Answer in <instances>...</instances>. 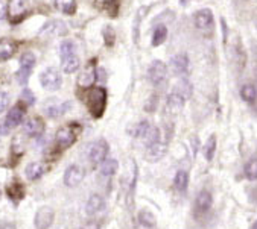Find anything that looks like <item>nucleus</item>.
Masks as SVG:
<instances>
[{
  "label": "nucleus",
  "mask_w": 257,
  "mask_h": 229,
  "mask_svg": "<svg viewBox=\"0 0 257 229\" xmlns=\"http://www.w3.org/2000/svg\"><path fill=\"white\" fill-rule=\"evenodd\" d=\"M85 105L94 119H100L107 108V90L102 87H93L85 96Z\"/></svg>",
  "instance_id": "f257e3e1"
},
{
  "label": "nucleus",
  "mask_w": 257,
  "mask_h": 229,
  "mask_svg": "<svg viewBox=\"0 0 257 229\" xmlns=\"http://www.w3.org/2000/svg\"><path fill=\"white\" fill-rule=\"evenodd\" d=\"M107 155H108V143L104 138H99V140L93 141L87 149V158L93 168H96L97 165L104 162Z\"/></svg>",
  "instance_id": "f03ea898"
},
{
  "label": "nucleus",
  "mask_w": 257,
  "mask_h": 229,
  "mask_svg": "<svg viewBox=\"0 0 257 229\" xmlns=\"http://www.w3.org/2000/svg\"><path fill=\"white\" fill-rule=\"evenodd\" d=\"M40 84L47 91H57L63 85V75L55 67H47L40 73Z\"/></svg>",
  "instance_id": "7ed1b4c3"
},
{
  "label": "nucleus",
  "mask_w": 257,
  "mask_h": 229,
  "mask_svg": "<svg viewBox=\"0 0 257 229\" xmlns=\"http://www.w3.org/2000/svg\"><path fill=\"white\" fill-rule=\"evenodd\" d=\"M29 13V5L26 0H8L7 4V17L10 23H20Z\"/></svg>",
  "instance_id": "20e7f679"
},
{
  "label": "nucleus",
  "mask_w": 257,
  "mask_h": 229,
  "mask_svg": "<svg viewBox=\"0 0 257 229\" xmlns=\"http://www.w3.org/2000/svg\"><path fill=\"white\" fill-rule=\"evenodd\" d=\"M148 79L154 87H163L168 81V67L163 61L156 60L148 69Z\"/></svg>",
  "instance_id": "39448f33"
},
{
  "label": "nucleus",
  "mask_w": 257,
  "mask_h": 229,
  "mask_svg": "<svg viewBox=\"0 0 257 229\" xmlns=\"http://www.w3.org/2000/svg\"><path fill=\"white\" fill-rule=\"evenodd\" d=\"M35 55L31 53V52H26L22 55V58H20V69L17 72V81L20 85H26L28 81H29V76L35 67Z\"/></svg>",
  "instance_id": "423d86ee"
},
{
  "label": "nucleus",
  "mask_w": 257,
  "mask_h": 229,
  "mask_svg": "<svg viewBox=\"0 0 257 229\" xmlns=\"http://www.w3.org/2000/svg\"><path fill=\"white\" fill-rule=\"evenodd\" d=\"M54 220H55V211L50 206H41L38 208L34 217L35 229H49L54 224Z\"/></svg>",
  "instance_id": "0eeeda50"
},
{
  "label": "nucleus",
  "mask_w": 257,
  "mask_h": 229,
  "mask_svg": "<svg viewBox=\"0 0 257 229\" xmlns=\"http://www.w3.org/2000/svg\"><path fill=\"white\" fill-rule=\"evenodd\" d=\"M76 131H75V125H70V126H64V128H60L57 131V135H55V140H57V144L60 149H69L75 144L76 141Z\"/></svg>",
  "instance_id": "6e6552de"
},
{
  "label": "nucleus",
  "mask_w": 257,
  "mask_h": 229,
  "mask_svg": "<svg viewBox=\"0 0 257 229\" xmlns=\"http://www.w3.org/2000/svg\"><path fill=\"white\" fill-rule=\"evenodd\" d=\"M84 176H85L84 168L81 165H78V164H73V165L67 167L66 173H64V185L70 187V188L78 187L82 182Z\"/></svg>",
  "instance_id": "1a4fd4ad"
},
{
  "label": "nucleus",
  "mask_w": 257,
  "mask_h": 229,
  "mask_svg": "<svg viewBox=\"0 0 257 229\" xmlns=\"http://www.w3.org/2000/svg\"><path fill=\"white\" fill-rule=\"evenodd\" d=\"M193 23L199 31H210L215 25L213 13L209 8H204L195 13L193 16Z\"/></svg>",
  "instance_id": "9d476101"
},
{
  "label": "nucleus",
  "mask_w": 257,
  "mask_h": 229,
  "mask_svg": "<svg viewBox=\"0 0 257 229\" xmlns=\"http://www.w3.org/2000/svg\"><path fill=\"white\" fill-rule=\"evenodd\" d=\"M70 103L69 102H61L58 99H50L46 102L44 105V111L49 117L52 119H57V117H61L63 114H66V111L69 109Z\"/></svg>",
  "instance_id": "9b49d317"
},
{
  "label": "nucleus",
  "mask_w": 257,
  "mask_h": 229,
  "mask_svg": "<svg viewBox=\"0 0 257 229\" xmlns=\"http://www.w3.org/2000/svg\"><path fill=\"white\" fill-rule=\"evenodd\" d=\"M166 152H168V144L163 143V141H157V143H154V144L146 147L145 158L149 162H159L160 159H163Z\"/></svg>",
  "instance_id": "f8f14e48"
},
{
  "label": "nucleus",
  "mask_w": 257,
  "mask_h": 229,
  "mask_svg": "<svg viewBox=\"0 0 257 229\" xmlns=\"http://www.w3.org/2000/svg\"><path fill=\"white\" fill-rule=\"evenodd\" d=\"M171 69L178 76H186L189 72V58L186 53H177L171 60Z\"/></svg>",
  "instance_id": "ddd939ff"
},
{
  "label": "nucleus",
  "mask_w": 257,
  "mask_h": 229,
  "mask_svg": "<svg viewBox=\"0 0 257 229\" xmlns=\"http://www.w3.org/2000/svg\"><path fill=\"white\" fill-rule=\"evenodd\" d=\"M96 67H94V63L93 61H90V64L88 66H85V69L81 72V75L78 76V85L81 87V88H90L93 84H94V81H96Z\"/></svg>",
  "instance_id": "4468645a"
},
{
  "label": "nucleus",
  "mask_w": 257,
  "mask_h": 229,
  "mask_svg": "<svg viewBox=\"0 0 257 229\" xmlns=\"http://www.w3.org/2000/svg\"><path fill=\"white\" fill-rule=\"evenodd\" d=\"M23 129L31 137H41L44 134L46 125H44V122H43L41 117H31L23 125Z\"/></svg>",
  "instance_id": "2eb2a0df"
},
{
  "label": "nucleus",
  "mask_w": 257,
  "mask_h": 229,
  "mask_svg": "<svg viewBox=\"0 0 257 229\" xmlns=\"http://www.w3.org/2000/svg\"><path fill=\"white\" fill-rule=\"evenodd\" d=\"M17 52V43L11 38H0V63L11 60Z\"/></svg>",
  "instance_id": "dca6fc26"
},
{
  "label": "nucleus",
  "mask_w": 257,
  "mask_h": 229,
  "mask_svg": "<svg viewBox=\"0 0 257 229\" xmlns=\"http://www.w3.org/2000/svg\"><path fill=\"white\" fill-rule=\"evenodd\" d=\"M104 209H105V200H104V197L99 196V194H91L88 197V200L85 203V212H87V215L93 217V215L102 212Z\"/></svg>",
  "instance_id": "f3484780"
},
{
  "label": "nucleus",
  "mask_w": 257,
  "mask_h": 229,
  "mask_svg": "<svg viewBox=\"0 0 257 229\" xmlns=\"http://www.w3.org/2000/svg\"><path fill=\"white\" fill-rule=\"evenodd\" d=\"M184 103H186V97L178 93V91H174L168 96V100H166V108L168 111L172 114V116H175V114H178L183 108H184Z\"/></svg>",
  "instance_id": "a211bd4d"
},
{
  "label": "nucleus",
  "mask_w": 257,
  "mask_h": 229,
  "mask_svg": "<svg viewBox=\"0 0 257 229\" xmlns=\"http://www.w3.org/2000/svg\"><path fill=\"white\" fill-rule=\"evenodd\" d=\"M212 203H213V197L209 191H199L196 199H195V209L196 212L199 214H204V212H207L210 208H212Z\"/></svg>",
  "instance_id": "6ab92c4d"
},
{
  "label": "nucleus",
  "mask_w": 257,
  "mask_h": 229,
  "mask_svg": "<svg viewBox=\"0 0 257 229\" xmlns=\"http://www.w3.org/2000/svg\"><path fill=\"white\" fill-rule=\"evenodd\" d=\"M23 117H25V106L19 103V105H16V106H13L10 109L8 116L5 117V122L13 129V128H17L23 122Z\"/></svg>",
  "instance_id": "aec40b11"
},
{
  "label": "nucleus",
  "mask_w": 257,
  "mask_h": 229,
  "mask_svg": "<svg viewBox=\"0 0 257 229\" xmlns=\"http://www.w3.org/2000/svg\"><path fill=\"white\" fill-rule=\"evenodd\" d=\"M130 165H131V170L128 171V182H126V187H128V203L131 205V208L134 206V190H136V184H137V164L134 159H130Z\"/></svg>",
  "instance_id": "412c9836"
},
{
  "label": "nucleus",
  "mask_w": 257,
  "mask_h": 229,
  "mask_svg": "<svg viewBox=\"0 0 257 229\" xmlns=\"http://www.w3.org/2000/svg\"><path fill=\"white\" fill-rule=\"evenodd\" d=\"M46 173V168H44V164L43 162H31L28 164V167L25 168V175L29 181H38L43 178V175Z\"/></svg>",
  "instance_id": "4be33fe9"
},
{
  "label": "nucleus",
  "mask_w": 257,
  "mask_h": 229,
  "mask_svg": "<svg viewBox=\"0 0 257 229\" xmlns=\"http://www.w3.org/2000/svg\"><path fill=\"white\" fill-rule=\"evenodd\" d=\"M7 194H8V197L13 202L17 203L19 200H22L25 197V187H23V184L19 179H13V182L8 184V187H7Z\"/></svg>",
  "instance_id": "5701e85b"
},
{
  "label": "nucleus",
  "mask_w": 257,
  "mask_h": 229,
  "mask_svg": "<svg viewBox=\"0 0 257 229\" xmlns=\"http://www.w3.org/2000/svg\"><path fill=\"white\" fill-rule=\"evenodd\" d=\"M66 32V28H64V23L60 22V20H52L43 26V29L40 31V34L43 35H49V37H54V35H61Z\"/></svg>",
  "instance_id": "b1692460"
},
{
  "label": "nucleus",
  "mask_w": 257,
  "mask_h": 229,
  "mask_svg": "<svg viewBox=\"0 0 257 229\" xmlns=\"http://www.w3.org/2000/svg\"><path fill=\"white\" fill-rule=\"evenodd\" d=\"M81 67V60H79V56L75 53V55H70V56H66V58L61 60V69L64 73H75L78 72Z\"/></svg>",
  "instance_id": "393cba45"
},
{
  "label": "nucleus",
  "mask_w": 257,
  "mask_h": 229,
  "mask_svg": "<svg viewBox=\"0 0 257 229\" xmlns=\"http://www.w3.org/2000/svg\"><path fill=\"white\" fill-rule=\"evenodd\" d=\"M117 168H119V162L116 159H113V158H105V161L99 165L100 175L102 176H107V178L113 176L116 171H117Z\"/></svg>",
  "instance_id": "a878e982"
},
{
  "label": "nucleus",
  "mask_w": 257,
  "mask_h": 229,
  "mask_svg": "<svg viewBox=\"0 0 257 229\" xmlns=\"http://www.w3.org/2000/svg\"><path fill=\"white\" fill-rule=\"evenodd\" d=\"M55 8L66 16H73L76 13V2L75 0H55Z\"/></svg>",
  "instance_id": "bb28decb"
},
{
  "label": "nucleus",
  "mask_w": 257,
  "mask_h": 229,
  "mask_svg": "<svg viewBox=\"0 0 257 229\" xmlns=\"http://www.w3.org/2000/svg\"><path fill=\"white\" fill-rule=\"evenodd\" d=\"M168 38V28L165 25H159L156 29H154V34H152V46L157 47V46H162Z\"/></svg>",
  "instance_id": "cd10ccee"
},
{
  "label": "nucleus",
  "mask_w": 257,
  "mask_h": 229,
  "mask_svg": "<svg viewBox=\"0 0 257 229\" xmlns=\"http://www.w3.org/2000/svg\"><path fill=\"white\" fill-rule=\"evenodd\" d=\"M187 185H189V173L184 170H178L174 178V187L178 191H186Z\"/></svg>",
  "instance_id": "c85d7f7f"
},
{
  "label": "nucleus",
  "mask_w": 257,
  "mask_h": 229,
  "mask_svg": "<svg viewBox=\"0 0 257 229\" xmlns=\"http://www.w3.org/2000/svg\"><path fill=\"white\" fill-rule=\"evenodd\" d=\"M96 5L104 8L111 17H116L117 11H119V0H94Z\"/></svg>",
  "instance_id": "c756f323"
},
{
  "label": "nucleus",
  "mask_w": 257,
  "mask_h": 229,
  "mask_svg": "<svg viewBox=\"0 0 257 229\" xmlns=\"http://www.w3.org/2000/svg\"><path fill=\"white\" fill-rule=\"evenodd\" d=\"M149 122L148 120H142V122H139V123H136L134 126H131V128H128V134L131 135V137H136V138H143V135L146 134V131L149 129Z\"/></svg>",
  "instance_id": "7c9ffc66"
},
{
  "label": "nucleus",
  "mask_w": 257,
  "mask_h": 229,
  "mask_svg": "<svg viewBox=\"0 0 257 229\" xmlns=\"http://www.w3.org/2000/svg\"><path fill=\"white\" fill-rule=\"evenodd\" d=\"M160 129L157 128V126H149V129L146 131V134L143 135V138H142V141L145 143V146L148 147V146H151V144H154V143H157V141H160Z\"/></svg>",
  "instance_id": "2f4dec72"
},
{
  "label": "nucleus",
  "mask_w": 257,
  "mask_h": 229,
  "mask_svg": "<svg viewBox=\"0 0 257 229\" xmlns=\"http://www.w3.org/2000/svg\"><path fill=\"white\" fill-rule=\"evenodd\" d=\"M139 223H140L142 226L151 229V227L156 226V223H157V221H156V215H154L151 211L142 209V211L139 212Z\"/></svg>",
  "instance_id": "473e14b6"
},
{
  "label": "nucleus",
  "mask_w": 257,
  "mask_h": 229,
  "mask_svg": "<svg viewBox=\"0 0 257 229\" xmlns=\"http://www.w3.org/2000/svg\"><path fill=\"white\" fill-rule=\"evenodd\" d=\"M255 96H257V90H255V87H254V85H251V84H245V85L240 88V97H242L245 102L252 103V102L255 100Z\"/></svg>",
  "instance_id": "72a5a7b5"
},
{
  "label": "nucleus",
  "mask_w": 257,
  "mask_h": 229,
  "mask_svg": "<svg viewBox=\"0 0 257 229\" xmlns=\"http://www.w3.org/2000/svg\"><path fill=\"white\" fill-rule=\"evenodd\" d=\"M243 173L249 181H257V158H252L245 164Z\"/></svg>",
  "instance_id": "f704fd0d"
},
{
  "label": "nucleus",
  "mask_w": 257,
  "mask_h": 229,
  "mask_svg": "<svg viewBox=\"0 0 257 229\" xmlns=\"http://www.w3.org/2000/svg\"><path fill=\"white\" fill-rule=\"evenodd\" d=\"M202 150H204L205 159H207V161H212V159H213L215 150H216V137H215V135H212V137L207 140V143H205V146H204Z\"/></svg>",
  "instance_id": "c9c22d12"
},
{
  "label": "nucleus",
  "mask_w": 257,
  "mask_h": 229,
  "mask_svg": "<svg viewBox=\"0 0 257 229\" xmlns=\"http://www.w3.org/2000/svg\"><path fill=\"white\" fill-rule=\"evenodd\" d=\"M76 53V46L72 40H66L61 43L60 46V56H61V60L66 58V56H70V55H75Z\"/></svg>",
  "instance_id": "e433bc0d"
},
{
  "label": "nucleus",
  "mask_w": 257,
  "mask_h": 229,
  "mask_svg": "<svg viewBox=\"0 0 257 229\" xmlns=\"http://www.w3.org/2000/svg\"><path fill=\"white\" fill-rule=\"evenodd\" d=\"M177 87H180L177 91L178 93H181L186 99H189L190 96H192V84L186 79V78H183L181 81H180V84L177 85Z\"/></svg>",
  "instance_id": "4c0bfd02"
},
{
  "label": "nucleus",
  "mask_w": 257,
  "mask_h": 229,
  "mask_svg": "<svg viewBox=\"0 0 257 229\" xmlns=\"http://www.w3.org/2000/svg\"><path fill=\"white\" fill-rule=\"evenodd\" d=\"M114 40H116V32L111 26H105L104 29V41L107 46H113L114 44Z\"/></svg>",
  "instance_id": "58836bf2"
},
{
  "label": "nucleus",
  "mask_w": 257,
  "mask_h": 229,
  "mask_svg": "<svg viewBox=\"0 0 257 229\" xmlns=\"http://www.w3.org/2000/svg\"><path fill=\"white\" fill-rule=\"evenodd\" d=\"M8 105H10V94L7 91H0V114L7 111Z\"/></svg>",
  "instance_id": "ea45409f"
},
{
  "label": "nucleus",
  "mask_w": 257,
  "mask_h": 229,
  "mask_svg": "<svg viewBox=\"0 0 257 229\" xmlns=\"http://www.w3.org/2000/svg\"><path fill=\"white\" fill-rule=\"evenodd\" d=\"M22 99H23V102H26V105H34V103H35V96H34V93H32L31 90H28V88L23 90Z\"/></svg>",
  "instance_id": "a19ab883"
},
{
  "label": "nucleus",
  "mask_w": 257,
  "mask_h": 229,
  "mask_svg": "<svg viewBox=\"0 0 257 229\" xmlns=\"http://www.w3.org/2000/svg\"><path fill=\"white\" fill-rule=\"evenodd\" d=\"M157 103H159V97H157V96H151V97H149V100H148V102H146V105H145V109H146L148 112L156 111Z\"/></svg>",
  "instance_id": "79ce46f5"
},
{
  "label": "nucleus",
  "mask_w": 257,
  "mask_h": 229,
  "mask_svg": "<svg viewBox=\"0 0 257 229\" xmlns=\"http://www.w3.org/2000/svg\"><path fill=\"white\" fill-rule=\"evenodd\" d=\"M11 131V128L8 126V123L5 120H0V135H8Z\"/></svg>",
  "instance_id": "37998d69"
},
{
  "label": "nucleus",
  "mask_w": 257,
  "mask_h": 229,
  "mask_svg": "<svg viewBox=\"0 0 257 229\" xmlns=\"http://www.w3.org/2000/svg\"><path fill=\"white\" fill-rule=\"evenodd\" d=\"M7 19V4L4 0H0V20H5Z\"/></svg>",
  "instance_id": "c03bdc74"
},
{
  "label": "nucleus",
  "mask_w": 257,
  "mask_h": 229,
  "mask_svg": "<svg viewBox=\"0 0 257 229\" xmlns=\"http://www.w3.org/2000/svg\"><path fill=\"white\" fill-rule=\"evenodd\" d=\"M0 229H17V227L13 223H5V224L0 226Z\"/></svg>",
  "instance_id": "a18cd8bd"
},
{
  "label": "nucleus",
  "mask_w": 257,
  "mask_h": 229,
  "mask_svg": "<svg viewBox=\"0 0 257 229\" xmlns=\"http://www.w3.org/2000/svg\"><path fill=\"white\" fill-rule=\"evenodd\" d=\"M251 229H257V221H255V223H254V224L251 226Z\"/></svg>",
  "instance_id": "49530a36"
}]
</instances>
